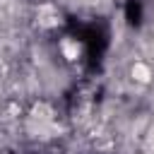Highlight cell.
I'll use <instances>...</instances> for the list:
<instances>
[{
    "label": "cell",
    "instance_id": "obj_1",
    "mask_svg": "<svg viewBox=\"0 0 154 154\" xmlns=\"http://www.w3.org/2000/svg\"><path fill=\"white\" fill-rule=\"evenodd\" d=\"M130 79H132L135 84H142V87L152 84V82H154V70H152V65L144 63V60H135V63L130 65Z\"/></svg>",
    "mask_w": 154,
    "mask_h": 154
},
{
    "label": "cell",
    "instance_id": "obj_2",
    "mask_svg": "<svg viewBox=\"0 0 154 154\" xmlns=\"http://www.w3.org/2000/svg\"><path fill=\"white\" fill-rule=\"evenodd\" d=\"M58 48H60V53H63V58H65L67 63H75V60L79 58V51H82V48H79V43H77V41H72V38H63Z\"/></svg>",
    "mask_w": 154,
    "mask_h": 154
}]
</instances>
